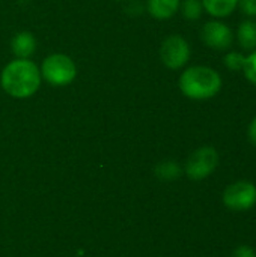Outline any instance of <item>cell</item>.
Here are the masks:
<instances>
[{"instance_id":"52a82bcc","label":"cell","mask_w":256,"mask_h":257,"mask_svg":"<svg viewBox=\"0 0 256 257\" xmlns=\"http://www.w3.org/2000/svg\"><path fill=\"white\" fill-rule=\"evenodd\" d=\"M223 203L228 209L243 212L256 203V185L249 181H237L223 191Z\"/></svg>"},{"instance_id":"ba28073f","label":"cell","mask_w":256,"mask_h":257,"mask_svg":"<svg viewBox=\"0 0 256 257\" xmlns=\"http://www.w3.org/2000/svg\"><path fill=\"white\" fill-rule=\"evenodd\" d=\"M36 50V39L30 32H18L14 35L11 41V51L14 53L15 59H30Z\"/></svg>"},{"instance_id":"d6986e66","label":"cell","mask_w":256,"mask_h":257,"mask_svg":"<svg viewBox=\"0 0 256 257\" xmlns=\"http://www.w3.org/2000/svg\"><path fill=\"white\" fill-rule=\"evenodd\" d=\"M116 2H122V0H116Z\"/></svg>"},{"instance_id":"2e32d148","label":"cell","mask_w":256,"mask_h":257,"mask_svg":"<svg viewBox=\"0 0 256 257\" xmlns=\"http://www.w3.org/2000/svg\"><path fill=\"white\" fill-rule=\"evenodd\" d=\"M238 8L247 18L256 17V0H238Z\"/></svg>"},{"instance_id":"7a4b0ae2","label":"cell","mask_w":256,"mask_h":257,"mask_svg":"<svg viewBox=\"0 0 256 257\" xmlns=\"http://www.w3.org/2000/svg\"><path fill=\"white\" fill-rule=\"evenodd\" d=\"M222 75L211 66L195 65L186 68L178 80L180 90L193 101H207L222 90Z\"/></svg>"},{"instance_id":"e0dca14e","label":"cell","mask_w":256,"mask_h":257,"mask_svg":"<svg viewBox=\"0 0 256 257\" xmlns=\"http://www.w3.org/2000/svg\"><path fill=\"white\" fill-rule=\"evenodd\" d=\"M231 257H256V253L253 248H250L249 245H240L238 248H235L232 251Z\"/></svg>"},{"instance_id":"277c9868","label":"cell","mask_w":256,"mask_h":257,"mask_svg":"<svg viewBox=\"0 0 256 257\" xmlns=\"http://www.w3.org/2000/svg\"><path fill=\"white\" fill-rule=\"evenodd\" d=\"M190 56V44L181 35H170L160 45V59L163 65L172 71L183 69L189 63Z\"/></svg>"},{"instance_id":"9a60e30c","label":"cell","mask_w":256,"mask_h":257,"mask_svg":"<svg viewBox=\"0 0 256 257\" xmlns=\"http://www.w3.org/2000/svg\"><path fill=\"white\" fill-rule=\"evenodd\" d=\"M249 83H252L256 87V50L250 51L249 56H246V63L241 71Z\"/></svg>"},{"instance_id":"4fadbf2b","label":"cell","mask_w":256,"mask_h":257,"mask_svg":"<svg viewBox=\"0 0 256 257\" xmlns=\"http://www.w3.org/2000/svg\"><path fill=\"white\" fill-rule=\"evenodd\" d=\"M181 167L175 161H163L155 167V175L163 181H174L181 176Z\"/></svg>"},{"instance_id":"6da1fadb","label":"cell","mask_w":256,"mask_h":257,"mask_svg":"<svg viewBox=\"0 0 256 257\" xmlns=\"http://www.w3.org/2000/svg\"><path fill=\"white\" fill-rule=\"evenodd\" d=\"M41 71L30 59L11 60L2 71V89L15 99H26L33 96L41 87Z\"/></svg>"},{"instance_id":"5b68a950","label":"cell","mask_w":256,"mask_h":257,"mask_svg":"<svg viewBox=\"0 0 256 257\" xmlns=\"http://www.w3.org/2000/svg\"><path fill=\"white\" fill-rule=\"evenodd\" d=\"M219 166V154L213 146L198 148L187 160L184 172L193 181L207 179Z\"/></svg>"},{"instance_id":"9c48e42d","label":"cell","mask_w":256,"mask_h":257,"mask_svg":"<svg viewBox=\"0 0 256 257\" xmlns=\"http://www.w3.org/2000/svg\"><path fill=\"white\" fill-rule=\"evenodd\" d=\"M181 0H148V14L155 20H169L180 11Z\"/></svg>"},{"instance_id":"7c38bea8","label":"cell","mask_w":256,"mask_h":257,"mask_svg":"<svg viewBox=\"0 0 256 257\" xmlns=\"http://www.w3.org/2000/svg\"><path fill=\"white\" fill-rule=\"evenodd\" d=\"M180 11H181L183 17L189 21L199 20L202 17V14L205 12L201 0H181Z\"/></svg>"},{"instance_id":"8992f818","label":"cell","mask_w":256,"mask_h":257,"mask_svg":"<svg viewBox=\"0 0 256 257\" xmlns=\"http://www.w3.org/2000/svg\"><path fill=\"white\" fill-rule=\"evenodd\" d=\"M201 39L207 47L216 51H228L235 42V33L226 23L214 18L202 26Z\"/></svg>"},{"instance_id":"3957f363","label":"cell","mask_w":256,"mask_h":257,"mask_svg":"<svg viewBox=\"0 0 256 257\" xmlns=\"http://www.w3.org/2000/svg\"><path fill=\"white\" fill-rule=\"evenodd\" d=\"M42 80H45L53 87H63L71 84L77 77V65L68 56L62 53H54L42 60L39 68Z\"/></svg>"},{"instance_id":"8fae6325","label":"cell","mask_w":256,"mask_h":257,"mask_svg":"<svg viewBox=\"0 0 256 257\" xmlns=\"http://www.w3.org/2000/svg\"><path fill=\"white\" fill-rule=\"evenodd\" d=\"M201 2L204 11L217 20L232 15L238 8V0H201Z\"/></svg>"},{"instance_id":"5bb4252c","label":"cell","mask_w":256,"mask_h":257,"mask_svg":"<svg viewBox=\"0 0 256 257\" xmlns=\"http://www.w3.org/2000/svg\"><path fill=\"white\" fill-rule=\"evenodd\" d=\"M244 63H246V56L240 51H235V50H229L223 57V65L229 71H234V72L243 71Z\"/></svg>"},{"instance_id":"ac0fdd59","label":"cell","mask_w":256,"mask_h":257,"mask_svg":"<svg viewBox=\"0 0 256 257\" xmlns=\"http://www.w3.org/2000/svg\"><path fill=\"white\" fill-rule=\"evenodd\" d=\"M247 139L253 146H256V116L250 120V123L247 126Z\"/></svg>"},{"instance_id":"30bf717a","label":"cell","mask_w":256,"mask_h":257,"mask_svg":"<svg viewBox=\"0 0 256 257\" xmlns=\"http://www.w3.org/2000/svg\"><path fill=\"white\" fill-rule=\"evenodd\" d=\"M235 39L238 45L246 51L256 50V20L255 18H246L240 23L237 29Z\"/></svg>"}]
</instances>
